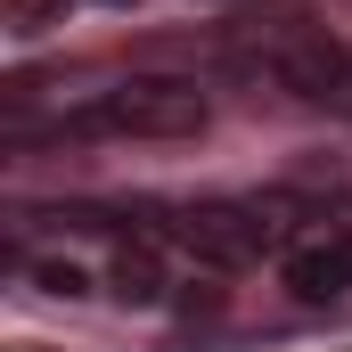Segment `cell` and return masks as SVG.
Returning <instances> with one entry per match:
<instances>
[{"label":"cell","mask_w":352,"mask_h":352,"mask_svg":"<svg viewBox=\"0 0 352 352\" xmlns=\"http://www.w3.org/2000/svg\"><path fill=\"white\" fill-rule=\"evenodd\" d=\"M295 197H213V205H188L173 221V238L197 254L205 270H246V263H263L270 246L295 230Z\"/></svg>","instance_id":"3"},{"label":"cell","mask_w":352,"mask_h":352,"mask_svg":"<svg viewBox=\"0 0 352 352\" xmlns=\"http://www.w3.org/2000/svg\"><path fill=\"white\" fill-rule=\"evenodd\" d=\"M230 74L270 98H295V107H336L352 82V50L311 16H263L230 41Z\"/></svg>","instance_id":"2"},{"label":"cell","mask_w":352,"mask_h":352,"mask_svg":"<svg viewBox=\"0 0 352 352\" xmlns=\"http://www.w3.org/2000/svg\"><path fill=\"white\" fill-rule=\"evenodd\" d=\"M287 287H295L303 303H336V295H352V221L311 230V238L287 254Z\"/></svg>","instance_id":"4"},{"label":"cell","mask_w":352,"mask_h":352,"mask_svg":"<svg viewBox=\"0 0 352 352\" xmlns=\"http://www.w3.org/2000/svg\"><path fill=\"white\" fill-rule=\"evenodd\" d=\"M107 8H140V0H107Z\"/></svg>","instance_id":"8"},{"label":"cell","mask_w":352,"mask_h":352,"mask_svg":"<svg viewBox=\"0 0 352 352\" xmlns=\"http://www.w3.org/2000/svg\"><path fill=\"white\" fill-rule=\"evenodd\" d=\"M25 278H33V295H58V303H74V295H90V278H82V263H58V254H25Z\"/></svg>","instance_id":"7"},{"label":"cell","mask_w":352,"mask_h":352,"mask_svg":"<svg viewBox=\"0 0 352 352\" xmlns=\"http://www.w3.org/2000/svg\"><path fill=\"white\" fill-rule=\"evenodd\" d=\"M66 16H74V0H8V8H0V25H8L16 41H41V33H58Z\"/></svg>","instance_id":"6"},{"label":"cell","mask_w":352,"mask_h":352,"mask_svg":"<svg viewBox=\"0 0 352 352\" xmlns=\"http://www.w3.org/2000/svg\"><path fill=\"white\" fill-rule=\"evenodd\" d=\"M205 123H213V98L197 82H180V74H123V82L58 107L50 123L0 115V140L8 148H33V140H197Z\"/></svg>","instance_id":"1"},{"label":"cell","mask_w":352,"mask_h":352,"mask_svg":"<svg viewBox=\"0 0 352 352\" xmlns=\"http://www.w3.org/2000/svg\"><path fill=\"white\" fill-rule=\"evenodd\" d=\"M107 287H115V303H131V311L173 303V278H164V263H156V246H123L115 270H107Z\"/></svg>","instance_id":"5"}]
</instances>
